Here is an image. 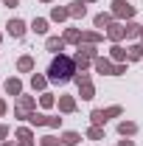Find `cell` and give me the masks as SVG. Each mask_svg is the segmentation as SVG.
<instances>
[{
  "mask_svg": "<svg viewBox=\"0 0 143 146\" xmlns=\"http://www.w3.org/2000/svg\"><path fill=\"white\" fill-rule=\"evenodd\" d=\"M118 146H135V141L132 138H124V141H118Z\"/></svg>",
  "mask_w": 143,
  "mask_h": 146,
  "instance_id": "38",
  "label": "cell"
},
{
  "mask_svg": "<svg viewBox=\"0 0 143 146\" xmlns=\"http://www.w3.org/2000/svg\"><path fill=\"white\" fill-rule=\"evenodd\" d=\"M65 45H68V42H65L62 36H48V39H45V51H48V54H54V56L62 54V51H65Z\"/></svg>",
  "mask_w": 143,
  "mask_h": 146,
  "instance_id": "9",
  "label": "cell"
},
{
  "mask_svg": "<svg viewBox=\"0 0 143 146\" xmlns=\"http://www.w3.org/2000/svg\"><path fill=\"white\" fill-rule=\"evenodd\" d=\"M121 115H124V107H121V104H112V107L104 110V118H107V121H112V118H121Z\"/></svg>",
  "mask_w": 143,
  "mask_h": 146,
  "instance_id": "30",
  "label": "cell"
},
{
  "mask_svg": "<svg viewBox=\"0 0 143 146\" xmlns=\"http://www.w3.org/2000/svg\"><path fill=\"white\" fill-rule=\"evenodd\" d=\"M36 143H39V146H62V138H59V135H54V132H48V135H42Z\"/></svg>",
  "mask_w": 143,
  "mask_h": 146,
  "instance_id": "27",
  "label": "cell"
},
{
  "mask_svg": "<svg viewBox=\"0 0 143 146\" xmlns=\"http://www.w3.org/2000/svg\"><path fill=\"white\" fill-rule=\"evenodd\" d=\"M9 132H11V129L6 127V124H0V143H3V141H9Z\"/></svg>",
  "mask_w": 143,
  "mask_h": 146,
  "instance_id": "35",
  "label": "cell"
},
{
  "mask_svg": "<svg viewBox=\"0 0 143 146\" xmlns=\"http://www.w3.org/2000/svg\"><path fill=\"white\" fill-rule=\"evenodd\" d=\"M76 48H79L76 54H81L84 59H98V45H87V42H79Z\"/></svg>",
  "mask_w": 143,
  "mask_h": 146,
  "instance_id": "15",
  "label": "cell"
},
{
  "mask_svg": "<svg viewBox=\"0 0 143 146\" xmlns=\"http://www.w3.org/2000/svg\"><path fill=\"white\" fill-rule=\"evenodd\" d=\"M51 20H54V23L70 20V9H68V6H54V9H51Z\"/></svg>",
  "mask_w": 143,
  "mask_h": 146,
  "instance_id": "17",
  "label": "cell"
},
{
  "mask_svg": "<svg viewBox=\"0 0 143 146\" xmlns=\"http://www.w3.org/2000/svg\"><path fill=\"white\" fill-rule=\"evenodd\" d=\"M17 146H36V141H17Z\"/></svg>",
  "mask_w": 143,
  "mask_h": 146,
  "instance_id": "39",
  "label": "cell"
},
{
  "mask_svg": "<svg viewBox=\"0 0 143 146\" xmlns=\"http://www.w3.org/2000/svg\"><path fill=\"white\" fill-rule=\"evenodd\" d=\"M14 138H17V141H34V129L31 127H17Z\"/></svg>",
  "mask_w": 143,
  "mask_h": 146,
  "instance_id": "29",
  "label": "cell"
},
{
  "mask_svg": "<svg viewBox=\"0 0 143 146\" xmlns=\"http://www.w3.org/2000/svg\"><path fill=\"white\" fill-rule=\"evenodd\" d=\"M138 124H135V121H129V118H126V121H118V135H121V138H135V135H138Z\"/></svg>",
  "mask_w": 143,
  "mask_h": 146,
  "instance_id": "10",
  "label": "cell"
},
{
  "mask_svg": "<svg viewBox=\"0 0 143 146\" xmlns=\"http://www.w3.org/2000/svg\"><path fill=\"white\" fill-rule=\"evenodd\" d=\"M3 6H9V9H17V6H20V0H3Z\"/></svg>",
  "mask_w": 143,
  "mask_h": 146,
  "instance_id": "37",
  "label": "cell"
},
{
  "mask_svg": "<svg viewBox=\"0 0 143 146\" xmlns=\"http://www.w3.org/2000/svg\"><path fill=\"white\" fill-rule=\"evenodd\" d=\"M84 138H87V141H104L107 132H104V127H93V124H90V129L84 132Z\"/></svg>",
  "mask_w": 143,
  "mask_h": 146,
  "instance_id": "24",
  "label": "cell"
},
{
  "mask_svg": "<svg viewBox=\"0 0 143 146\" xmlns=\"http://www.w3.org/2000/svg\"><path fill=\"white\" fill-rule=\"evenodd\" d=\"M90 124H93V127H107L104 110H93V112H90Z\"/></svg>",
  "mask_w": 143,
  "mask_h": 146,
  "instance_id": "28",
  "label": "cell"
},
{
  "mask_svg": "<svg viewBox=\"0 0 143 146\" xmlns=\"http://www.w3.org/2000/svg\"><path fill=\"white\" fill-rule=\"evenodd\" d=\"M0 84H3V82H0Z\"/></svg>",
  "mask_w": 143,
  "mask_h": 146,
  "instance_id": "45",
  "label": "cell"
},
{
  "mask_svg": "<svg viewBox=\"0 0 143 146\" xmlns=\"http://www.w3.org/2000/svg\"><path fill=\"white\" fill-rule=\"evenodd\" d=\"M112 23H115V17H112V11H98V14L93 17V25H95V31H101V34L107 31V28L112 25Z\"/></svg>",
  "mask_w": 143,
  "mask_h": 146,
  "instance_id": "8",
  "label": "cell"
},
{
  "mask_svg": "<svg viewBox=\"0 0 143 146\" xmlns=\"http://www.w3.org/2000/svg\"><path fill=\"white\" fill-rule=\"evenodd\" d=\"M109 11H112V17L118 20V23H129V20H135V6L129 3V0H112L109 3Z\"/></svg>",
  "mask_w": 143,
  "mask_h": 146,
  "instance_id": "2",
  "label": "cell"
},
{
  "mask_svg": "<svg viewBox=\"0 0 143 146\" xmlns=\"http://www.w3.org/2000/svg\"><path fill=\"white\" fill-rule=\"evenodd\" d=\"M39 3H54V0H39Z\"/></svg>",
  "mask_w": 143,
  "mask_h": 146,
  "instance_id": "41",
  "label": "cell"
},
{
  "mask_svg": "<svg viewBox=\"0 0 143 146\" xmlns=\"http://www.w3.org/2000/svg\"><path fill=\"white\" fill-rule=\"evenodd\" d=\"M0 42H3V34H0Z\"/></svg>",
  "mask_w": 143,
  "mask_h": 146,
  "instance_id": "44",
  "label": "cell"
},
{
  "mask_svg": "<svg viewBox=\"0 0 143 146\" xmlns=\"http://www.w3.org/2000/svg\"><path fill=\"white\" fill-rule=\"evenodd\" d=\"M140 42H143V28H140Z\"/></svg>",
  "mask_w": 143,
  "mask_h": 146,
  "instance_id": "43",
  "label": "cell"
},
{
  "mask_svg": "<svg viewBox=\"0 0 143 146\" xmlns=\"http://www.w3.org/2000/svg\"><path fill=\"white\" fill-rule=\"evenodd\" d=\"M62 39H65L68 45H79V42H81V28H65Z\"/></svg>",
  "mask_w": 143,
  "mask_h": 146,
  "instance_id": "21",
  "label": "cell"
},
{
  "mask_svg": "<svg viewBox=\"0 0 143 146\" xmlns=\"http://www.w3.org/2000/svg\"><path fill=\"white\" fill-rule=\"evenodd\" d=\"M73 82H76V87L84 84V82H93V79H90V70H79L76 76H73Z\"/></svg>",
  "mask_w": 143,
  "mask_h": 146,
  "instance_id": "32",
  "label": "cell"
},
{
  "mask_svg": "<svg viewBox=\"0 0 143 146\" xmlns=\"http://www.w3.org/2000/svg\"><path fill=\"white\" fill-rule=\"evenodd\" d=\"M126 70H129V62H118L115 70H112V76H126Z\"/></svg>",
  "mask_w": 143,
  "mask_h": 146,
  "instance_id": "33",
  "label": "cell"
},
{
  "mask_svg": "<svg viewBox=\"0 0 143 146\" xmlns=\"http://www.w3.org/2000/svg\"><path fill=\"white\" fill-rule=\"evenodd\" d=\"M25 31H28V25H25V20H20V17H11L6 23V34L11 36V39H23Z\"/></svg>",
  "mask_w": 143,
  "mask_h": 146,
  "instance_id": "4",
  "label": "cell"
},
{
  "mask_svg": "<svg viewBox=\"0 0 143 146\" xmlns=\"http://www.w3.org/2000/svg\"><path fill=\"white\" fill-rule=\"evenodd\" d=\"M6 112H9V104H6V98H0V118H3Z\"/></svg>",
  "mask_w": 143,
  "mask_h": 146,
  "instance_id": "36",
  "label": "cell"
},
{
  "mask_svg": "<svg viewBox=\"0 0 143 146\" xmlns=\"http://www.w3.org/2000/svg\"><path fill=\"white\" fill-rule=\"evenodd\" d=\"M59 138H62V146H79V143H81V135H79V132H73V129L62 132Z\"/></svg>",
  "mask_w": 143,
  "mask_h": 146,
  "instance_id": "19",
  "label": "cell"
},
{
  "mask_svg": "<svg viewBox=\"0 0 143 146\" xmlns=\"http://www.w3.org/2000/svg\"><path fill=\"white\" fill-rule=\"evenodd\" d=\"M48 118H51V115L36 112V110H34V112H28V124H31V127H36V129H39V127H48Z\"/></svg>",
  "mask_w": 143,
  "mask_h": 146,
  "instance_id": "18",
  "label": "cell"
},
{
  "mask_svg": "<svg viewBox=\"0 0 143 146\" xmlns=\"http://www.w3.org/2000/svg\"><path fill=\"white\" fill-rule=\"evenodd\" d=\"M93 70L101 73V76H112V70H115V62H112L109 56H98V59H93Z\"/></svg>",
  "mask_w": 143,
  "mask_h": 146,
  "instance_id": "6",
  "label": "cell"
},
{
  "mask_svg": "<svg viewBox=\"0 0 143 146\" xmlns=\"http://www.w3.org/2000/svg\"><path fill=\"white\" fill-rule=\"evenodd\" d=\"M39 107H42V110L56 107V96H54V93H48V90H45V93H39Z\"/></svg>",
  "mask_w": 143,
  "mask_h": 146,
  "instance_id": "26",
  "label": "cell"
},
{
  "mask_svg": "<svg viewBox=\"0 0 143 146\" xmlns=\"http://www.w3.org/2000/svg\"><path fill=\"white\" fill-rule=\"evenodd\" d=\"M31 31H34L36 36H45L48 34V20L45 17H34L31 20Z\"/></svg>",
  "mask_w": 143,
  "mask_h": 146,
  "instance_id": "20",
  "label": "cell"
},
{
  "mask_svg": "<svg viewBox=\"0 0 143 146\" xmlns=\"http://www.w3.org/2000/svg\"><path fill=\"white\" fill-rule=\"evenodd\" d=\"M68 9H70L73 20H84L87 17V3H84V0H73V3H68Z\"/></svg>",
  "mask_w": 143,
  "mask_h": 146,
  "instance_id": "11",
  "label": "cell"
},
{
  "mask_svg": "<svg viewBox=\"0 0 143 146\" xmlns=\"http://www.w3.org/2000/svg\"><path fill=\"white\" fill-rule=\"evenodd\" d=\"M34 68H36V62H34V56H31V54H23L17 59V70L20 73H34Z\"/></svg>",
  "mask_w": 143,
  "mask_h": 146,
  "instance_id": "13",
  "label": "cell"
},
{
  "mask_svg": "<svg viewBox=\"0 0 143 146\" xmlns=\"http://www.w3.org/2000/svg\"><path fill=\"white\" fill-rule=\"evenodd\" d=\"M48 76H42V73H31V90L34 93H45L48 90Z\"/></svg>",
  "mask_w": 143,
  "mask_h": 146,
  "instance_id": "12",
  "label": "cell"
},
{
  "mask_svg": "<svg viewBox=\"0 0 143 146\" xmlns=\"http://www.w3.org/2000/svg\"><path fill=\"white\" fill-rule=\"evenodd\" d=\"M0 146H17V141H3Z\"/></svg>",
  "mask_w": 143,
  "mask_h": 146,
  "instance_id": "40",
  "label": "cell"
},
{
  "mask_svg": "<svg viewBox=\"0 0 143 146\" xmlns=\"http://www.w3.org/2000/svg\"><path fill=\"white\" fill-rule=\"evenodd\" d=\"M62 127V115H51L48 118V129H59Z\"/></svg>",
  "mask_w": 143,
  "mask_h": 146,
  "instance_id": "34",
  "label": "cell"
},
{
  "mask_svg": "<svg viewBox=\"0 0 143 146\" xmlns=\"http://www.w3.org/2000/svg\"><path fill=\"white\" fill-rule=\"evenodd\" d=\"M109 59H112L115 65H118V62H129V59H126V48L121 45V42H115V45L109 48Z\"/></svg>",
  "mask_w": 143,
  "mask_h": 146,
  "instance_id": "16",
  "label": "cell"
},
{
  "mask_svg": "<svg viewBox=\"0 0 143 146\" xmlns=\"http://www.w3.org/2000/svg\"><path fill=\"white\" fill-rule=\"evenodd\" d=\"M73 62H76V70H90V68H93V59H84L81 54L73 56Z\"/></svg>",
  "mask_w": 143,
  "mask_h": 146,
  "instance_id": "31",
  "label": "cell"
},
{
  "mask_svg": "<svg viewBox=\"0 0 143 146\" xmlns=\"http://www.w3.org/2000/svg\"><path fill=\"white\" fill-rule=\"evenodd\" d=\"M126 59H129V62H143V45L140 42L126 45Z\"/></svg>",
  "mask_w": 143,
  "mask_h": 146,
  "instance_id": "14",
  "label": "cell"
},
{
  "mask_svg": "<svg viewBox=\"0 0 143 146\" xmlns=\"http://www.w3.org/2000/svg\"><path fill=\"white\" fill-rule=\"evenodd\" d=\"M81 42H87V45H101V42H104V34H101V31H81Z\"/></svg>",
  "mask_w": 143,
  "mask_h": 146,
  "instance_id": "22",
  "label": "cell"
},
{
  "mask_svg": "<svg viewBox=\"0 0 143 146\" xmlns=\"http://www.w3.org/2000/svg\"><path fill=\"white\" fill-rule=\"evenodd\" d=\"M76 62H73V56L68 54H59L51 59V68H48V79L56 82V84H65V82H70L73 76H76Z\"/></svg>",
  "mask_w": 143,
  "mask_h": 146,
  "instance_id": "1",
  "label": "cell"
},
{
  "mask_svg": "<svg viewBox=\"0 0 143 146\" xmlns=\"http://www.w3.org/2000/svg\"><path fill=\"white\" fill-rule=\"evenodd\" d=\"M79 96H81V101H93V98H95V84H93V82L79 84Z\"/></svg>",
  "mask_w": 143,
  "mask_h": 146,
  "instance_id": "23",
  "label": "cell"
},
{
  "mask_svg": "<svg viewBox=\"0 0 143 146\" xmlns=\"http://www.w3.org/2000/svg\"><path fill=\"white\" fill-rule=\"evenodd\" d=\"M140 23H135V20H129L126 23V39H140Z\"/></svg>",
  "mask_w": 143,
  "mask_h": 146,
  "instance_id": "25",
  "label": "cell"
},
{
  "mask_svg": "<svg viewBox=\"0 0 143 146\" xmlns=\"http://www.w3.org/2000/svg\"><path fill=\"white\" fill-rule=\"evenodd\" d=\"M104 34H107V39L112 42V45H115V42H124L126 39V23H118V20H115Z\"/></svg>",
  "mask_w": 143,
  "mask_h": 146,
  "instance_id": "5",
  "label": "cell"
},
{
  "mask_svg": "<svg viewBox=\"0 0 143 146\" xmlns=\"http://www.w3.org/2000/svg\"><path fill=\"white\" fill-rule=\"evenodd\" d=\"M3 90H6V96L20 98V96H23V79H20V76H9V79L3 82Z\"/></svg>",
  "mask_w": 143,
  "mask_h": 146,
  "instance_id": "7",
  "label": "cell"
},
{
  "mask_svg": "<svg viewBox=\"0 0 143 146\" xmlns=\"http://www.w3.org/2000/svg\"><path fill=\"white\" fill-rule=\"evenodd\" d=\"M84 3H98V0H84Z\"/></svg>",
  "mask_w": 143,
  "mask_h": 146,
  "instance_id": "42",
  "label": "cell"
},
{
  "mask_svg": "<svg viewBox=\"0 0 143 146\" xmlns=\"http://www.w3.org/2000/svg\"><path fill=\"white\" fill-rule=\"evenodd\" d=\"M56 107H59V115H73V112L79 110V101H76V96L62 93V96L56 98Z\"/></svg>",
  "mask_w": 143,
  "mask_h": 146,
  "instance_id": "3",
  "label": "cell"
}]
</instances>
